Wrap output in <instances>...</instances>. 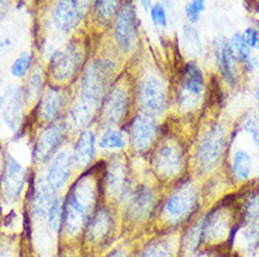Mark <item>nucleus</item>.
I'll return each instance as SVG.
<instances>
[{
	"instance_id": "1",
	"label": "nucleus",
	"mask_w": 259,
	"mask_h": 257,
	"mask_svg": "<svg viewBox=\"0 0 259 257\" xmlns=\"http://www.w3.org/2000/svg\"><path fill=\"white\" fill-rule=\"evenodd\" d=\"M97 184L89 172L80 176L64 199L62 229L66 235L75 236L83 233L89 219L97 208Z\"/></svg>"
},
{
	"instance_id": "2",
	"label": "nucleus",
	"mask_w": 259,
	"mask_h": 257,
	"mask_svg": "<svg viewBox=\"0 0 259 257\" xmlns=\"http://www.w3.org/2000/svg\"><path fill=\"white\" fill-rule=\"evenodd\" d=\"M197 207V193L192 184L182 183L163 201L162 217L170 225H178L192 215Z\"/></svg>"
},
{
	"instance_id": "3",
	"label": "nucleus",
	"mask_w": 259,
	"mask_h": 257,
	"mask_svg": "<svg viewBox=\"0 0 259 257\" xmlns=\"http://www.w3.org/2000/svg\"><path fill=\"white\" fill-rule=\"evenodd\" d=\"M130 106H131V91L127 86L116 82L111 84L104 97L100 107V118L109 125L107 128H113V125H118L124 120H127Z\"/></svg>"
},
{
	"instance_id": "4",
	"label": "nucleus",
	"mask_w": 259,
	"mask_h": 257,
	"mask_svg": "<svg viewBox=\"0 0 259 257\" xmlns=\"http://www.w3.org/2000/svg\"><path fill=\"white\" fill-rule=\"evenodd\" d=\"M137 97L138 103L143 110V114L151 116L156 118L163 113L166 107L168 93L165 83L159 77L154 75L145 76L143 80H140L138 89H137Z\"/></svg>"
},
{
	"instance_id": "5",
	"label": "nucleus",
	"mask_w": 259,
	"mask_h": 257,
	"mask_svg": "<svg viewBox=\"0 0 259 257\" xmlns=\"http://www.w3.org/2000/svg\"><path fill=\"white\" fill-rule=\"evenodd\" d=\"M83 65V48L71 42L65 49L54 52L50 59L48 72L57 83L66 82L75 76Z\"/></svg>"
},
{
	"instance_id": "6",
	"label": "nucleus",
	"mask_w": 259,
	"mask_h": 257,
	"mask_svg": "<svg viewBox=\"0 0 259 257\" xmlns=\"http://www.w3.org/2000/svg\"><path fill=\"white\" fill-rule=\"evenodd\" d=\"M137 14L134 5L125 2L114 19V41L117 48L124 54L134 51L137 44Z\"/></svg>"
},
{
	"instance_id": "7",
	"label": "nucleus",
	"mask_w": 259,
	"mask_h": 257,
	"mask_svg": "<svg viewBox=\"0 0 259 257\" xmlns=\"http://www.w3.org/2000/svg\"><path fill=\"white\" fill-rule=\"evenodd\" d=\"M158 122L154 117L147 114H137L128 122V143L137 152H147L152 148L158 136Z\"/></svg>"
},
{
	"instance_id": "8",
	"label": "nucleus",
	"mask_w": 259,
	"mask_h": 257,
	"mask_svg": "<svg viewBox=\"0 0 259 257\" xmlns=\"http://www.w3.org/2000/svg\"><path fill=\"white\" fill-rule=\"evenodd\" d=\"M226 145V132L221 125H215L206 132L196 149V163L203 169H211L220 161Z\"/></svg>"
},
{
	"instance_id": "9",
	"label": "nucleus",
	"mask_w": 259,
	"mask_h": 257,
	"mask_svg": "<svg viewBox=\"0 0 259 257\" xmlns=\"http://www.w3.org/2000/svg\"><path fill=\"white\" fill-rule=\"evenodd\" d=\"M203 91H204V77L200 68L193 61H189L182 71L179 90L176 94L178 104L185 107L193 106L203 94Z\"/></svg>"
},
{
	"instance_id": "10",
	"label": "nucleus",
	"mask_w": 259,
	"mask_h": 257,
	"mask_svg": "<svg viewBox=\"0 0 259 257\" xmlns=\"http://www.w3.org/2000/svg\"><path fill=\"white\" fill-rule=\"evenodd\" d=\"M152 163L155 173L162 179H175L183 167V153L175 142L165 141L156 148Z\"/></svg>"
},
{
	"instance_id": "11",
	"label": "nucleus",
	"mask_w": 259,
	"mask_h": 257,
	"mask_svg": "<svg viewBox=\"0 0 259 257\" xmlns=\"http://www.w3.org/2000/svg\"><path fill=\"white\" fill-rule=\"evenodd\" d=\"M114 229V219L110 208L107 205H99L89 219L83 231V239L92 246H104L109 242Z\"/></svg>"
},
{
	"instance_id": "12",
	"label": "nucleus",
	"mask_w": 259,
	"mask_h": 257,
	"mask_svg": "<svg viewBox=\"0 0 259 257\" xmlns=\"http://www.w3.org/2000/svg\"><path fill=\"white\" fill-rule=\"evenodd\" d=\"M65 132L66 125L64 122H57L42 129L34 145V161L46 163L54 158L64 141Z\"/></svg>"
},
{
	"instance_id": "13",
	"label": "nucleus",
	"mask_w": 259,
	"mask_h": 257,
	"mask_svg": "<svg viewBox=\"0 0 259 257\" xmlns=\"http://www.w3.org/2000/svg\"><path fill=\"white\" fill-rule=\"evenodd\" d=\"M73 166H75V162H73V155L71 150L64 149V150L57 152V155L52 158L46 177H44L47 186L50 187L54 193H58L71 179Z\"/></svg>"
},
{
	"instance_id": "14",
	"label": "nucleus",
	"mask_w": 259,
	"mask_h": 257,
	"mask_svg": "<svg viewBox=\"0 0 259 257\" xmlns=\"http://www.w3.org/2000/svg\"><path fill=\"white\" fill-rule=\"evenodd\" d=\"M24 91L20 87L10 86L7 87L5 94L0 97V113L3 120L12 129H17L24 117V106H26Z\"/></svg>"
},
{
	"instance_id": "15",
	"label": "nucleus",
	"mask_w": 259,
	"mask_h": 257,
	"mask_svg": "<svg viewBox=\"0 0 259 257\" xmlns=\"http://www.w3.org/2000/svg\"><path fill=\"white\" fill-rule=\"evenodd\" d=\"M86 3L80 2H59L52 16L54 26L61 32L73 31L83 19Z\"/></svg>"
},
{
	"instance_id": "16",
	"label": "nucleus",
	"mask_w": 259,
	"mask_h": 257,
	"mask_svg": "<svg viewBox=\"0 0 259 257\" xmlns=\"http://www.w3.org/2000/svg\"><path fill=\"white\" fill-rule=\"evenodd\" d=\"M26 169L14 159L13 156H7L5 163V172H3V193L7 199L14 201L20 197L21 190L26 184Z\"/></svg>"
},
{
	"instance_id": "17",
	"label": "nucleus",
	"mask_w": 259,
	"mask_h": 257,
	"mask_svg": "<svg viewBox=\"0 0 259 257\" xmlns=\"http://www.w3.org/2000/svg\"><path fill=\"white\" fill-rule=\"evenodd\" d=\"M104 187L117 199H123L127 197L130 191L128 170H127V167L123 162L114 161L109 166L106 165Z\"/></svg>"
},
{
	"instance_id": "18",
	"label": "nucleus",
	"mask_w": 259,
	"mask_h": 257,
	"mask_svg": "<svg viewBox=\"0 0 259 257\" xmlns=\"http://www.w3.org/2000/svg\"><path fill=\"white\" fill-rule=\"evenodd\" d=\"M65 109V96L58 87H50L38 103V118L48 125L59 122Z\"/></svg>"
},
{
	"instance_id": "19",
	"label": "nucleus",
	"mask_w": 259,
	"mask_h": 257,
	"mask_svg": "<svg viewBox=\"0 0 259 257\" xmlns=\"http://www.w3.org/2000/svg\"><path fill=\"white\" fill-rule=\"evenodd\" d=\"M214 57L217 61V66L220 69L221 75L226 79L228 84L237 83V59L234 57V52L230 46V41L226 38L214 39Z\"/></svg>"
},
{
	"instance_id": "20",
	"label": "nucleus",
	"mask_w": 259,
	"mask_h": 257,
	"mask_svg": "<svg viewBox=\"0 0 259 257\" xmlns=\"http://www.w3.org/2000/svg\"><path fill=\"white\" fill-rule=\"evenodd\" d=\"M155 208V194L152 191V188L148 186H138L137 190L131 195L130 201V217L133 219L148 218Z\"/></svg>"
},
{
	"instance_id": "21",
	"label": "nucleus",
	"mask_w": 259,
	"mask_h": 257,
	"mask_svg": "<svg viewBox=\"0 0 259 257\" xmlns=\"http://www.w3.org/2000/svg\"><path fill=\"white\" fill-rule=\"evenodd\" d=\"M72 155H73L75 166L79 169H83V167L88 169L92 166V163L96 158V136L92 131L84 129L80 132Z\"/></svg>"
},
{
	"instance_id": "22",
	"label": "nucleus",
	"mask_w": 259,
	"mask_h": 257,
	"mask_svg": "<svg viewBox=\"0 0 259 257\" xmlns=\"http://www.w3.org/2000/svg\"><path fill=\"white\" fill-rule=\"evenodd\" d=\"M55 199H57L55 193L47 186L44 179H39L34 184V190H32V214H34V217L37 219L48 218L50 210L54 205Z\"/></svg>"
},
{
	"instance_id": "23",
	"label": "nucleus",
	"mask_w": 259,
	"mask_h": 257,
	"mask_svg": "<svg viewBox=\"0 0 259 257\" xmlns=\"http://www.w3.org/2000/svg\"><path fill=\"white\" fill-rule=\"evenodd\" d=\"M128 145V135L121 128H106L99 139V148L103 150H123Z\"/></svg>"
},
{
	"instance_id": "24",
	"label": "nucleus",
	"mask_w": 259,
	"mask_h": 257,
	"mask_svg": "<svg viewBox=\"0 0 259 257\" xmlns=\"http://www.w3.org/2000/svg\"><path fill=\"white\" fill-rule=\"evenodd\" d=\"M169 240L170 239L163 238L149 240L138 253V257H175L174 244Z\"/></svg>"
},
{
	"instance_id": "25",
	"label": "nucleus",
	"mask_w": 259,
	"mask_h": 257,
	"mask_svg": "<svg viewBox=\"0 0 259 257\" xmlns=\"http://www.w3.org/2000/svg\"><path fill=\"white\" fill-rule=\"evenodd\" d=\"M231 170H233V176L238 181L248 180L252 170L251 156L246 153L245 150H237L233 156Z\"/></svg>"
},
{
	"instance_id": "26",
	"label": "nucleus",
	"mask_w": 259,
	"mask_h": 257,
	"mask_svg": "<svg viewBox=\"0 0 259 257\" xmlns=\"http://www.w3.org/2000/svg\"><path fill=\"white\" fill-rule=\"evenodd\" d=\"M120 7H121L120 2H95L93 3L95 17L99 23L107 24L113 19H116Z\"/></svg>"
},
{
	"instance_id": "27",
	"label": "nucleus",
	"mask_w": 259,
	"mask_h": 257,
	"mask_svg": "<svg viewBox=\"0 0 259 257\" xmlns=\"http://www.w3.org/2000/svg\"><path fill=\"white\" fill-rule=\"evenodd\" d=\"M182 39H183V48L188 54H192L194 57L201 55L203 45H201L200 35L193 26H183Z\"/></svg>"
},
{
	"instance_id": "28",
	"label": "nucleus",
	"mask_w": 259,
	"mask_h": 257,
	"mask_svg": "<svg viewBox=\"0 0 259 257\" xmlns=\"http://www.w3.org/2000/svg\"><path fill=\"white\" fill-rule=\"evenodd\" d=\"M230 46L234 52V57L237 59V62L245 65L248 62V59L252 57L251 48L246 45V42L242 38L241 32H235L233 35V38L230 39Z\"/></svg>"
},
{
	"instance_id": "29",
	"label": "nucleus",
	"mask_w": 259,
	"mask_h": 257,
	"mask_svg": "<svg viewBox=\"0 0 259 257\" xmlns=\"http://www.w3.org/2000/svg\"><path fill=\"white\" fill-rule=\"evenodd\" d=\"M62 218H64V201L61 198L55 199L54 205L48 214V228L54 233L62 231Z\"/></svg>"
},
{
	"instance_id": "30",
	"label": "nucleus",
	"mask_w": 259,
	"mask_h": 257,
	"mask_svg": "<svg viewBox=\"0 0 259 257\" xmlns=\"http://www.w3.org/2000/svg\"><path fill=\"white\" fill-rule=\"evenodd\" d=\"M41 89H42V75L39 72H34L30 76V79H28V82H27L26 89L23 90L27 103L39 98Z\"/></svg>"
},
{
	"instance_id": "31",
	"label": "nucleus",
	"mask_w": 259,
	"mask_h": 257,
	"mask_svg": "<svg viewBox=\"0 0 259 257\" xmlns=\"http://www.w3.org/2000/svg\"><path fill=\"white\" fill-rule=\"evenodd\" d=\"M32 62L31 54H21L19 58L16 59L12 65V75L14 77H24L27 72L30 71Z\"/></svg>"
},
{
	"instance_id": "32",
	"label": "nucleus",
	"mask_w": 259,
	"mask_h": 257,
	"mask_svg": "<svg viewBox=\"0 0 259 257\" xmlns=\"http://www.w3.org/2000/svg\"><path fill=\"white\" fill-rule=\"evenodd\" d=\"M151 20L154 23V26L159 28H165L168 26V14H166V7L162 3H155L151 6Z\"/></svg>"
},
{
	"instance_id": "33",
	"label": "nucleus",
	"mask_w": 259,
	"mask_h": 257,
	"mask_svg": "<svg viewBox=\"0 0 259 257\" xmlns=\"http://www.w3.org/2000/svg\"><path fill=\"white\" fill-rule=\"evenodd\" d=\"M204 10H206V2H203V0H194V2H190L185 6L186 17L192 24H196L200 20V14Z\"/></svg>"
},
{
	"instance_id": "34",
	"label": "nucleus",
	"mask_w": 259,
	"mask_h": 257,
	"mask_svg": "<svg viewBox=\"0 0 259 257\" xmlns=\"http://www.w3.org/2000/svg\"><path fill=\"white\" fill-rule=\"evenodd\" d=\"M242 38L249 48H256L259 49V30L255 27H248L242 31Z\"/></svg>"
},
{
	"instance_id": "35",
	"label": "nucleus",
	"mask_w": 259,
	"mask_h": 257,
	"mask_svg": "<svg viewBox=\"0 0 259 257\" xmlns=\"http://www.w3.org/2000/svg\"><path fill=\"white\" fill-rule=\"evenodd\" d=\"M245 129L246 131H249L251 132V135H252L253 141H255V143H256V146L259 148V127L255 124V122L252 121V120H249V121L245 122Z\"/></svg>"
},
{
	"instance_id": "36",
	"label": "nucleus",
	"mask_w": 259,
	"mask_h": 257,
	"mask_svg": "<svg viewBox=\"0 0 259 257\" xmlns=\"http://www.w3.org/2000/svg\"><path fill=\"white\" fill-rule=\"evenodd\" d=\"M106 257H130L127 254V251L123 250V249H116V250L110 251L109 254H106Z\"/></svg>"
},
{
	"instance_id": "37",
	"label": "nucleus",
	"mask_w": 259,
	"mask_h": 257,
	"mask_svg": "<svg viewBox=\"0 0 259 257\" xmlns=\"http://www.w3.org/2000/svg\"><path fill=\"white\" fill-rule=\"evenodd\" d=\"M143 5H144V7H145V9H148V7L152 6V5H151V2H143Z\"/></svg>"
},
{
	"instance_id": "38",
	"label": "nucleus",
	"mask_w": 259,
	"mask_h": 257,
	"mask_svg": "<svg viewBox=\"0 0 259 257\" xmlns=\"http://www.w3.org/2000/svg\"><path fill=\"white\" fill-rule=\"evenodd\" d=\"M255 96H256V100H258V103H259V89L256 90V94H255Z\"/></svg>"
},
{
	"instance_id": "39",
	"label": "nucleus",
	"mask_w": 259,
	"mask_h": 257,
	"mask_svg": "<svg viewBox=\"0 0 259 257\" xmlns=\"http://www.w3.org/2000/svg\"><path fill=\"white\" fill-rule=\"evenodd\" d=\"M62 257H71V256H62Z\"/></svg>"
}]
</instances>
